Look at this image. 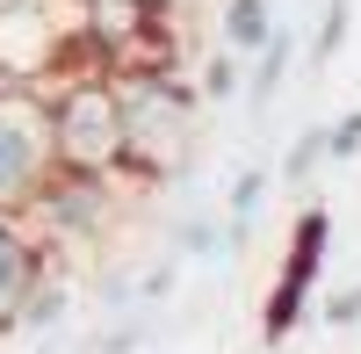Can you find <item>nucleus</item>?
Segmentation results:
<instances>
[{
	"mask_svg": "<svg viewBox=\"0 0 361 354\" xmlns=\"http://www.w3.org/2000/svg\"><path fill=\"white\" fill-rule=\"evenodd\" d=\"M325 138H333V166H347V159H361V109H347L340 123H325Z\"/></svg>",
	"mask_w": 361,
	"mask_h": 354,
	"instance_id": "nucleus-15",
	"label": "nucleus"
},
{
	"mask_svg": "<svg viewBox=\"0 0 361 354\" xmlns=\"http://www.w3.org/2000/svg\"><path fill=\"white\" fill-rule=\"evenodd\" d=\"M51 260H58V253H51L29 224H8V217H0V333L22 326V304H29V289L51 275Z\"/></svg>",
	"mask_w": 361,
	"mask_h": 354,
	"instance_id": "nucleus-6",
	"label": "nucleus"
},
{
	"mask_svg": "<svg viewBox=\"0 0 361 354\" xmlns=\"http://www.w3.org/2000/svg\"><path fill=\"white\" fill-rule=\"evenodd\" d=\"M267 188H275V173H267V166H246V173L231 181V195H224V253H238V246L253 239V217H260Z\"/></svg>",
	"mask_w": 361,
	"mask_h": 354,
	"instance_id": "nucleus-8",
	"label": "nucleus"
},
{
	"mask_svg": "<svg viewBox=\"0 0 361 354\" xmlns=\"http://www.w3.org/2000/svg\"><path fill=\"white\" fill-rule=\"evenodd\" d=\"M66 311H73V282H66V268L51 260V275L29 289V304H22V326H15V333H22V340H44V333L66 326Z\"/></svg>",
	"mask_w": 361,
	"mask_h": 354,
	"instance_id": "nucleus-9",
	"label": "nucleus"
},
{
	"mask_svg": "<svg viewBox=\"0 0 361 354\" xmlns=\"http://www.w3.org/2000/svg\"><path fill=\"white\" fill-rule=\"evenodd\" d=\"M318 166H333V138H325V123H318V130H304V138L289 145V159H282V181H289V188H304Z\"/></svg>",
	"mask_w": 361,
	"mask_h": 354,
	"instance_id": "nucleus-11",
	"label": "nucleus"
},
{
	"mask_svg": "<svg viewBox=\"0 0 361 354\" xmlns=\"http://www.w3.org/2000/svg\"><path fill=\"white\" fill-rule=\"evenodd\" d=\"M289 58H296V37L282 29V37L253 58V80H246V102H253V109H267V102H275V87L289 80Z\"/></svg>",
	"mask_w": 361,
	"mask_h": 354,
	"instance_id": "nucleus-10",
	"label": "nucleus"
},
{
	"mask_svg": "<svg viewBox=\"0 0 361 354\" xmlns=\"http://www.w3.org/2000/svg\"><path fill=\"white\" fill-rule=\"evenodd\" d=\"M347 22H354V0H333V8L318 15V37H311V58H318V66H333V51L347 44Z\"/></svg>",
	"mask_w": 361,
	"mask_h": 354,
	"instance_id": "nucleus-14",
	"label": "nucleus"
},
{
	"mask_svg": "<svg viewBox=\"0 0 361 354\" xmlns=\"http://www.w3.org/2000/svg\"><path fill=\"white\" fill-rule=\"evenodd\" d=\"M58 109V159L66 173H102V181H130V116L116 73H73L51 87Z\"/></svg>",
	"mask_w": 361,
	"mask_h": 354,
	"instance_id": "nucleus-3",
	"label": "nucleus"
},
{
	"mask_svg": "<svg viewBox=\"0 0 361 354\" xmlns=\"http://www.w3.org/2000/svg\"><path fill=\"white\" fill-rule=\"evenodd\" d=\"M58 173H66V159H58L51 87L0 80V217H8V224H29Z\"/></svg>",
	"mask_w": 361,
	"mask_h": 354,
	"instance_id": "nucleus-1",
	"label": "nucleus"
},
{
	"mask_svg": "<svg viewBox=\"0 0 361 354\" xmlns=\"http://www.w3.org/2000/svg\"><path fill=\"white\" fill-rule=\"evenodd\" d=\"M123 217V181H102V173H58L51 195L37 202L29 231L51 246V253H73V246H94L102 231H116Z\"/></svg>",
	"mask_w": 361,
	"mask_h": 354,
	"instance_id": "nucleus-5",
	"label": "nucleus"
},
{
	"mask_svg": "<svg viewBox=\"0 0 361 354\" xmlns=\"http://www.w3.org/2000/svg\"><path fill=\"white\" fill-rule=\"evenodd\" d=\"M130 116V181H173L195 152V94L173 66H130L116 73Z\"/></svg>",
	"mask_w": 361,
	"mask_h": 354,
	"instance_id": "nucleus-2",
	"label": "nucleus"
},
{
	"mask_svg": "<svg viewBox=\"0 0 361 354\" xmlns=\"http://www.w3.org/2000/svg\"><path fill=\"white\" fill-rule=\"evenodd\" d=\"M217 246H224V224L217 217H180V231H173V253L180 260H209Z\"/></svg>",
	"mask_w": 361,
	"mask_h": 354,
	"instance_id": "nucleus-13",
	"label": "nucleus"
},
{
	"mask_svg": "<svg viewBox=\"0 0 361 354\" xmlns=\"http://www.w3.org/2000/svg\"><path fill=\"white\" fill-rule=\"evenodd\" d=\"M246 58H231V51H209L202 58V102H231V94H246Z\"/></svg>",
	"mask_w": 361,
	"mask_h": 354,
	"instance_id": "nucleus-12",
	"label": "nucleus"
},
{
	"mask_svg": "<svg viewBox=\"0 0 361 354\" xmlns=\"http://www.w3.org/2000/svg\"><path fill=\"white\" fill-rule=\"evenodd\" d=\"M325 253H333V210L325 202H304L289 224V246H282V268H275V289L260 304V340L267 347H289L296 326L311 318V297H318V275H325Z\"/></svg>",
	"mask_w": 361,
	"mask_h": 354,
	"instance_id": "nucleus-4",
	"label": "nucleus"
},
{
	"mask_svg": "<svg viewBox=\"0 0 361 354\" xmlns=\"http://www.w3.org/2000/svg\"><path fill=\"white\" fill-rule=\"evenodd\" d=\"M159 8H180V0H159Z\"/></svg>",
	"mask_w": 361,
	"mask_h": 354,
	"instance_id": "nucleus-18",
	"label": "nucleus"
},
{
	"mask_svg": "<svg viewBox=\"0 0 361 354\" xmlns=\"http://www.w3.org/2000/svg\"><path fill=\"white\" fill-rule=\"evenodd\" d=\"M325 326H361V282L340 289V297H325Z\"/></svg>",
	"mask_w": 361,
	"mask_h": 354,
	"instance_id": "nucleus-17",
	"label": "nucleus"
},
{
	"mask_svg": "<svg viewBox=\"0 0 361 354\" xmlns=\"http://www.w3.org/2000/svg\"><path fill=\"white\" fill-rule=\"evenodd\" d=\"M275 37H282L275 0H224V8H217V51H231V58H260Z\"/></svg>",
	"mask_w": 361,
	"mask_h": 354,
	"instance_id": "nucleus-7",
	"label": "nucleus"
},
{
	"mask_svg": "<svg viewBox=\"0 0 361 354\" xmlns=\"http://www.w3.org/2000/svg\"><path fill=\"white\" fill-rule=\"evenodd\" d=\"M173 297V260H159V268L137 275V304H166Z\"/></svg>",
	"mask_w": 361,
	"mask_h": 354,
	"instance_id": "nucleus-16",
	"label": "nucleus"
}]
</instances>
